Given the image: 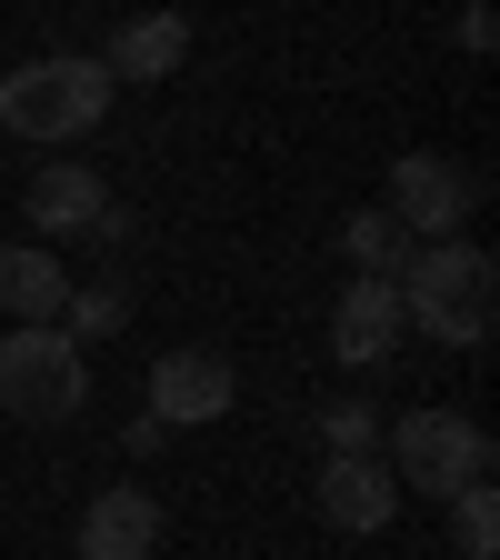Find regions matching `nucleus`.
<instances>
[{
  "instance_id": "f257e3e1",
  "label": "nucleus",
  "mask_w": 500,
  "mask_h": 560,
  "mask_svg": "<svg viewBox=\"0 0 500 560\" xmlns=\"http://www.w3.org/2000/svg\"><path fill=\"white\" fill-rule=\"evenodd\" d=\"M391 291H400V330L470 350V340H490V320H500V260H490L480 241H420Z\"/></svg>"
},
{
  "instance_id": "f03ea898",
  "label": "nucleus",
  "mask_w": 500,
  "mask_h": 560,
  "mask_svg": "<svg viewBox=\"0 0 500 560\" xmlns=\"http://www.w3.org/2000/svg\"><path fill=\"white\" fill-rule=\"evenodd\" d=\"M111 101H120V81L91 50H50V60H21L0 81V130L11 140H81L111 120Z\"/></svg>"
},
{
  "instance_id": "7ed1b4c3",
  "label": "nucleus",
  "mask_w": 500,
  "mask_h": 560,
  "mask_svg": "<svg viewBox=\"0 0 500 560\" xmlns=\"http://www.w3.org/2000/svg\"><path fill=\"white\" fill-rule=\"evenodd\" d=\"M81 400H91V371L70 330H0V410L11 420L60 431V420H81Z\"/></svg>"
},
{
  "instance_id": "20e7f679",
  "label": "nucleus",
  "mask_w": 500,
  "mask_h": 560,
  "mask_svg": "<svg viewBox=\"0 0 500 560\" xmlns=\"http://www.w3.org/2000/svg\"><path fill=\"white\" fill-rule=\"evenodd\" d=\"M490 431L470 410H410L400 431H391V480L400 490H420V501H451V490H470V480H490Z\"/></svg>"
},
{
  "instance_id": "39448f33",
  "label": "nucleus",
  "mask_w": 500,
  "mask_h": 560,
  "mask_svg": "<svg viewBox=\"0 0 500 560\" xmlns=\"http://www.w3.org/2000/svg\"><path fill=\"white\" fill-rule=\"evenodd\" d=\"M381 210H391L410 241H461V221L480 210V171L470 161H441V151H400Z\"/></svg>"
},
{
  "instance_id": "423d86ee",
  "label": "nucleus",
  "mask_w": 500,
  "mask_h": 560,
  "mask_svg": "<svg viewBox=\"0 0 500 560\" xmlns=\"http://www.w3.org/2000/svg\"><path fill=\"white\" fill-rule=\"evenodd\" d=\"M241 400V371L221 350H161L151 361V420L161 431H200V420H221Z\"/></svg>"
},
{
  "instance_id": "0eeeda50",
  "label": "nucleus",
  "mask_w": 500,
  "mask_h": 560,
  "mask_svg": "<svg viewBox=\"0 0 500 560\" xmlns=\"http://www.w3.org/2000/svg\"><path fill=\"white\" fill-rule=\"evenodd\" d=\"M311 501H321L330 530L371 540V530H391V511H400V480H391V460H321Z\"/></svg>"
},
{
  "instance_id": "6e6552de",
  "label": "nucleus",
  "mask_w": 500,
  "mask_h": 560,
  "mask_svg": "<svg viewBox=\"0 0 500 560\" xmlns=\"http://www.w3.org/2000/svg\"><path fill=\"white\" fill-rule=\"evenodd\" d=\"M101 210H111V180L91 161H50L31 180V241H91Z\"/></svg>"
},
{
  "instance_id": "1a4fd4ad",
  "label": "nucleus",
  "mask_w": 500,
  "mask_h": 560,
  "mask_svg": "<svg viewBox=\"0 0 500 560\" xmlns=\"http://www.w3.org/2000/svg\"><path fill=\"white\" fill-rule=\"evenodd\" d=\"M391 350H400V291H391V280H350L340 311H330V361L381 371Z\"/></svg>"
},
{
  "instance_id": "9d476101",
  "label": "nucleus",
  "mask_w": 500,
  "mask_h": 560,
  "mask_svg": "<svg viewBox=\"0 0 500 560\" xmlns=\"http://www.w3.org/2000/svg\"><path fill=\"white\" fill-rule=\"evenodd\" d=\"M151 550H161V501L130 490V480H111L81 511V560H151Z\"/></svg>"
},
{
  "instance_id": "9b49d317",
  "label": "nucleus",
  "mask_w": 500,
  "mask_h": 560,
  "mask_svg": "<svg viewBox=\"0 0 500 560\" xmlns=\"http://www.w3.org/2000/svg\"><path fill=\"white\" fill-rule=\"evenodd\" d=\"M60 301H70V270H60L50 241H11L0 250V311H11V330H50Z\"/></svg>"
},
{
  "instance_id": "f8f14e48",
  "label": "nucleus",
  "mask_w": 500,
  "mask_h": 560,
  "mask_svg": "<svg viewBox=\"0 0 500 560\" xmlns=\"http://www.w3.org/2000/svg\"><path fill=\"white\" fill-rule=\"evenodd\" d=\"M181 60H190V21H181V11H140V21H120L111 50H101L111 81H181Z\"/></svg>"
},
{
  "instance_id": "ddd939ff",
  "label": "nucleus",
  "mask_w": 500,
  "mask_h": 560,
  "mask_svg": "<svg viewBox=\"0 0 500 560\" xmlns=\"http://www.w3.org/2000/svg\"><path fill=\"white\" fill-rule=\"evenodd\" d=\"M340 260H350V280H400L410 270V231L371 200V210H350V221H340Z\"/></svg>"
},
{
  "instance_id": "4468645a",
  "label": "nucleus",
  "mask_w": 500,
  "mask_h": 560,
  "mask_svg": "<svg viewBox=\"0 0 500 560\" xmlns=\"http://www.w3.org/2000/svg\"><path fill=\"white\" fill-rule=\"evenodd\" d=\"M451 550L461 560H500V501H490V480L451 490Z\"/></svg>"
},
{
  "instance_id": "2eb2a0df",
  "label": "nucleus",
  "mask_w": 500,
  "mask_h": 560,
  "mask_svg": "<svg viewBox=\"0 0 500 560\" xmlns=\"http://www.w3.org/2000/svg\"><path fill=\"white\" fill-rule=\"evenodd\" d=\"M321 441H330V460H381V420H371V400H330V410H321Z\"/></svg>"
},
{
  "instance_id": "dca6fc26",
  "label": "nucleus",
  "mask_w": 500,
  "mask_h": 560,
  "mask_svg": "<svg viewBox=\"0 0 500 560\" xmlns=\"http://www.w3.org/2000/svg\"><path fill=\"white\" fill-rule=\"evenodd\" d=\"M60 320H70V340H111L130 311H120V291H70V301H60Z\"/></svg>"
},
{
  "instance_id": "f3484780",
  "label": "nucleus",
  "mask_w": 500,
  "mask_h": 560,
  "mask_svg": "<svg viewBox=\"0 0 500 560\" xmlns=\"http://www.w3.org/2000/svg\"><path fill=\"white\" fill-rule=\"evenodd\" d=\"M500 40V11H490V0H470V11H461V50H490Z\"/></svg>"
}]
</instances>
